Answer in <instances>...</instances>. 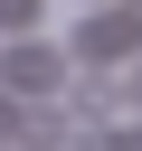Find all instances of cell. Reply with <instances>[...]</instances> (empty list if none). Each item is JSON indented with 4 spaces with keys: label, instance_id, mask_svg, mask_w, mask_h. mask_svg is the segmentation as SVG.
Here are the masks:
<instances>
[{
    "label": "cell",
    "instance_id": "obj_1",
    "mask_svg": "<svg viewBox=\"0 0 142 151\" xmlns=\"http://www.w3.org/2000/svg\"><path fill=\"white\" fill-rule=\"evenodd\" d=\"M0 85H9V94H57V85H66V57H57V47H38V38L19 28V38L0 47Z\"/></svg>",
    "mask_w": 142,
    "mask_h": 151
},
{
    "label": "cell",
    "instance_id": "obj_6",
    "mask_svg": "<svg viewBox=\"0 0 142 151\" xmlns=\"http://www.w3.org/2000/svg\"><path fill=\"white\" fill-rule=\"evenodd\" d=\"M123 104H142V57H133V94H123Z\"/></svg>",
    "mask_w": 142,
    "mask_h": 151
},
{
    "label": "cell",
    "instance_id": "obj_3",
    "mask_svg": "<svg viewBox=\"0 0 142 151\" xmlns=\"http://www.w3.org/2000/svg\"><path fill=\"white\" fill-rule=\"evenodd\" d=\"M76 113H85V123H104V113H123V94H114L104 76H85V85H76Z\"/></svg>",
    "mask_w": 142,
    "mask_h": 151
},
{
    "label": "cell",
    "instance_id": "obj_2",
    "mask_svg": "<svg viewBox=\"0 0 142 151\" xmlns=\"http://www.w3.org/2000/svg\"><path fill=\"white\" fill-rule=\"evenodd\" d=\"M142 47V19H85L76 28V57H133Z\"/></svg>",
    "mask_w": 142,
    "mask_h": 151
},
{
    "label": "cell",
    "instance_id": "obj_5",
    "mask_svg": "<svg viewBox=\"0 0 142 151\" xmlns=\"http://www.w3.org/2000/svg\"><path fill=\"white\" fill-rule=\"evenodd\" d=\"M9 113H19V94H9V85H0V132H9Z\"/></svg>",
    "mask_w": 142,
    "mask_h": 151
},
{
    "label": "cell",
    "instance_id": "obj_4",
    "mask_svg": "<svg viewBox=\"0 0 142 151\" xmlns=\"http://www.w3.org/2000/svg\"><path fill=\"white\" fill-rule=\"evenodd\" d=\"M38 19H47V0H0V28H9V38H19V28H38Z\"/></svg>",
    "mask_w": 142,
    "mask_h": 151
}]
</instances>
